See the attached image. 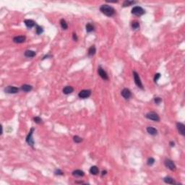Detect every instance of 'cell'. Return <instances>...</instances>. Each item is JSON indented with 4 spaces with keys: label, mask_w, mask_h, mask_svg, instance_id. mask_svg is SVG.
I'll return each instance as SVG.
<instances>
[{
    "label": "cell",
    "mask_w": 185,
    "mask_h": 185,
    "mask_svg": "<svg viewBox=\"0 0 185 185\" xmlns=\"http://www.w3.org/2000/svg\"><path fill=\"white\" fill-rule=\"evenodd\" d=\"M160 78H161V74H160V73H157V74H156V75H155V77H154V82H157Z\"/></svg>",
    "instance_id": "1f68e13d"
},
{
    "label": "cell",
    "mask_w": 185,
    "mask_h": 185,
    "mask_svg": "<svg viewBox=\"0 0 185 185\" xmlns=\"http://www.w3.org/2000/svg\"><path fill=\"white\" fill-rule=\"evenodd\" d=\"M63 93L65 95H69L74 91V88L72 86H66L63 88Z\"/></svg>",
    "instance_id": "e0dca14e"
},
{
    "label": "cell",
    "mask_w": 185,
    "mask_h": 185,
    "mask_svg": "<svg viewBox=\"0 0 185 185\" xmlns=\"http://www.w3.org/2000/svg\"><path fill=\"white\" fill-rule=\"evenodd\" d=\"M164 182L166 184H169V185H175L174 182V179L170 176H166L164 179Z\"/></svg>",
    "instance_id": "7402d4cb"
},
{
    "label": "cell",
    "mask_w": 185,
    "mask_h": 185,
    "mask_svg": "<svg viewBox=\"0 0 185 185\" xmlns=\"http://www.w3.org/2000/svg\"><path fill=\"white\" fill-rule=\"evenodd\" d=\"M26 40V37L24 36H15L13 38V42L15 43H24Z\"/></svg>",
    "instance_id": "7c38bea8"
},
{
    "label": "cell",
    "mask_w": 185,
    "mask_h": 185,
    "mask_svg": "<svg viewBox=\"0 0 185 185\" xmlns=\"http://www.w3.org/2000/svg\"><path fill=\"white\" fill-rule=\"evenodd\" d=\"M101 174H101L102 176H104V175H106V174H107V171H106V170H104V171H102V173H101Z\"/></svg>",
    "instance_id": "e575fe53"
},
{
    "label": "cell",
    "mask_w": 185,
    "mask_h": 185,
    "mask_svg": "<svg viewBox=\"0 0 185 185\" xmlns=\"http://www.w3.org/2000/svg\"><path fill=\"white\" fill-rule=\"evenodd\" d=\"M19 88L15 86H7L4 89V91L6 93L9 94H15L19 92Z\"/></svg>",
    "instance_id": "52a82bcc"
},
{
    "label": "cell",
    "mask_w": 185,
    "mask_h": 185,
    "mask_svg": "<svg viewBox=\"0 0 185 185\" xmlns=\"http://www.w3.org/2000/svg\"><path fill=\"white\" fill-rule=\"evenodd\" d=\"M84 175H85V173L82 170H75L72 172V176L75 177H82Z\"/></svg>",
    "instance_id": "d6986e66"
},
{
    "label": "cell",
    "mask_w": 185,
    "mask_h": 185,
    "mask_svg": "<svg viewBox=\"0 0 185 185\" xmlns=\"http://www.w3.org/2000/svg\"><path fill=\"white\" fill-rule=\"evenodd\" d=\"M155 163V159L153 158H149L147 161V164L149 166H151L154 164Z\"/></svg>",
    "instance_id": "83f0119b"
},
{
    "label": "cell",
    "mask_w": 185,
    "mask_h": 185,
    "mask_svg": "<svg viewBox=\"0 0 185 185\" xmlns=\"http://www.w3.org/2000/svg\"><path fill=\"white\" fill-rule=\"evenodd\" d=\"M145 117L147 119H150V120H152V121H154V122H159L160 121V117L158 116V114H156V112H148L145 114Z\"/></svg>",
    "instance_id": "3957f363"
},
{
    "label": "cell",
    "mask_w": 185,
    "mask_h": 185,
    "mask_svg": "<svg viewBox=\"0 0 185 185\" xmlns=\"http://www.w3.org/2000/svg\"><path fill=\"white\" fill-rule=\"evenodd\" d=\"M33 121L36 124L42 123V119H41V117H34V118H33Z\"/></svg>",
    "instance_id": "f546056e"
},
{
    "label": "cell",
    "mask_w": 185,
    "mask_h": 185,
    "mask_svg": "<svg viewBox=\"0 0 185 185\" xmlns=\"http://www.w3.org/2000/svg\"><path fill=\"white\" fill-rule=\"evenodd\" d=\"M24 23H25V26L28 28H33L36 25V22L33 20H25L24 21Z\"/></svg>",
    "instance_id": "2e32d148"
},
{
    "label": "cell",
    "mask_w": 185,
    "mask_h": 185,
    "mask_svg": "<svg viewBox=\"0 0 185 185\" xmlns=\"http://www.w3.org/2000/svg\"><path fill=\"white\" fill-rule=\"evenodd\" d=\"M164 165L166 168H168V169H170L172 171H174L176 170V166L175 164L174 163L173 161L170 160V159H166L164 161Z\"/></svg>",
    "instance_id": "8992f818"
},
{
    "label": "cell",
    "mask_w": 185,
    "mask_h": 185,
    "mask_svg": "<svg viewBox=\"0 0 185 185\" xmlns=\"http://www.w3.org/2000/svg\"><path fill=\"white\" fill-rule=\"evenodd\" d=\"M100 11L103 13V15H105L107 17H112L116 12L115 9L113 7L108 5V4L101 5L100 7Z\"/></svg>",
    "instance_id": "6da1fadb"
},
{
    "label": "cell",
    "mask_w": 185,
    "mask_h": 185,
    "mask_svg": "<svg viewBox=\"0 0 185 185\" xmlns=\"http://www.w3.org/2000/svg\"><path fill=\"white\" fill-rule=\"evenodd\" d=\"M98 73L99 76L103 79V80H108V76L106 73V72L101 67V66H99L98 68Z\"/></svg>",
    "instance_id": "9c48e42d"
},
{
    "label": "cell",
    "mask_w": 185,
    "mask_h": 185,
    "mask_svg": "<svg viewBox=\"0 0 185 185\" xmlns=\"http://www.w3.org/2000/svg\"><path fill=\"white\" fill-rule=\"evenodd\" d=\"M72 39H73V40L75 41H78V36H77V34H76L75 33H72Z\"/></svg>",
    "instance_id": "d6a6232c"
},
{
    "label": "cell",
    "mask_w": 185,
    "mask_h": 185,
    "mask_svg": "<svg viewBox=\"0 0 185 185\" xmlns=\"http://www.w3.org/2000/svg\"><path fill=\"white\" fill-rule=\"evenodd\" d=\"M96 46L94 45L91 46L89 49H88V57H93L95 54H96Z\"/></svg>",
    "instance_id": "9a60e30c"
},
{
    "label": "cell",
    "mask_w": 185,
    "mask_h": 185,
    "mask_svg": "<svg viewBox=\"0 0 185 185\" xmlns=\"http://www.w3.org/2000/svg\"><path fill=\"white\" fill-rule=\"evenodd\" d=\"M54 174L55 175H59V176H62L64 175V173L62 171V170L59 169V168H57L54 171Z\"/></svg>",
    "instance_id": "4dcf8cb0"
},
{
    "label": "cell",
    "mask_w": 185,
    "mask_h": 185,
    "mask_svg": "<svg viewBox=\"0 0 185 185\" xmlns=\"http://www.w3.org/2000/svg\"><path fill=\"white\" fill-rule=\"evenodd\" d=\"M60 25L63 30H67L68 28V25L64 19H61L60 20Z\"/></svg>",
    "instance_id": "d4e9b609"
},
{
    "label": "cell",
    "mask_w": 185,
    "mask_h": 185,
    "mask_svg": "<svg viewBox=\"0 0 185 185\" xmlns=\"http://www.w3.org/2000/svg\"><path fill=\"white\" fill-rule=\"evenodd\" d=\"M48 57H51V55H46V56H45V57L43 58V59H46V58H48Z\"/></svg>",
    "instance_id": "d590c367"
},
{
    "label": "cell",
    "mask_w": 185,
    "mask_h": 185,
    "mask_svg": "<svg viewBox=\"0 0 185 185\" xmlns=\"http://www.w3.org/2000/svg\"><path fill=\"white\" fill-rule=\"evenodd\" d=\"M137 1H129V0H126L123 2V4H122V7H129V6H132L135 4H137Z\"/></svg>",
    "instance_id": "44dd1931"
},
{
    "label": "cell",
    "mask_w": 185,
    "mask_h": 185,
    "mask_svg": "<svg viewBox=\"0 0 185 185\" xmlns=\"http://www.w3.org/2000/svg\"><path fill=\"white\" fill-rule=\"evenodd\" d=\"M176 128H177L179 134H181L182 136H185V125L184 124L182 123V122H177Z\"/></svg>",
    "instance_id": "8fae6325"
},
{
    "label": "cell",
    "mask_w": 185,
    "mask_h": 185,
    "mask_svg": "<svg viewBox=\"0 0 185 185\" xmlns=\"http://www.w3.org/2000/svg\"><path fill=\"white\" fill-rule=\"evenodd\" d=\"M90 173L93 175H97L99 173V169L96 166H93L90 168Z\"/></svg>",
    "instance_id": "ffe728a7"
},
{
    "label": "cell",
    "mask_w": 185,
    "mask_h": 185,
    "mask_svg": "<svg viewBox=\"0 0 185 185\" xmlns=\"http://www.w3.org/2000/svg\"><path fill=\"white\" fill-rule=\"evenodd\" d=\"M121 95L124 99L128 100L132 97V92L128 88H124L121 92Z\"/></svg>",
    "instance_id": "30bf717a"
},
{
    "label": "cell",
    "mask_w": 185,
    "mask_h": 185,
    "mask_svg": "<svg viewBox=\"0 0 185 185\" xmlns=\"http://www.w3.org/2000/svg\"><path fill=\"white\" fill-rule=\"evenodd\" d=\"M21 90H22L25 93H28L30 91H31L33 90V87L30 85H28V84H24L21 86L20 88Z\"/></svg>",
    "instance_id": "5bb4252c"
},
{
    "label": "cell",
    "mask_w": 185,
    "mask_h": 185,
    "mask_svg": "<svg viewBox=\"0 0 185 185\" xmlns=\"http://www.w3.org/2000/svg\"><path fill=\"white\" fill-rule=\"evenodd\" d=\"M91 95V90H82L79 93H78V97L80 98L85 99V98H88Z\"/></svg>",
    "instance_id": "ba28073f"
},
{
    "label": "cell",
    "mask_w": 185,
    "mask_h": 185,
    "mask_svg": "<svg viewBox=\"0 0 185 185\" xmlns=\"http://www.w3.org/2000/svg\"><path fill=\"white\" fill-rule=\"evenodd\" d=\"M162 102V98L160 97H156L154 98V103L157 105H159L160 103Z\"/></svg>",
    "instance_id": "f1b7e54d"
},
{
    "label": "cell",
    "mask_w": 185,
    "mask_h": 185,
    "mask_svg": "<svg viewBox=\"0 0 185 185\" xmlns=\"http://www.w3.org/2000/svg\"><path fill=\"white\" fill-rule=\"evenodd\" d=\"M169 145H170L171 147H174V146H175V143H174V141H171V142L169 143Z\"/></svg>",
    "instance_id": "836d02e7"
},
{
    "label": "cell",
    "mask_w": 185,
    "mask_h": 185,
    "mask_svg": "<svg viewBox=\"0 0 185 185\" xmlns=\"http://www.w3.org/2000/svg\"><path fill=\"white\" fill-rule=\"evenodd\" d=\"M146 130H147V133L152 136H156L158 134V130L153 127H147Z\"/></svg>",
    "instance_id": "4fadbf2b"
},
{
    "label": "cell",
    "mask_w": 185,
    "mask_h": 185,
    "mask_svg": "<svg viewBox=\"0 0 185 185\" xmlns=\"http://www.w3.org/2000/svg\"><path fill=\"white\" fill-rule=\"evenodd\" d=\"M133 78H134V80H135V85L140 89L143 90V85L142 83V81L140 80V78L138 75V73L135 71H133Z\"/></svg>",
    "instance_id": "277c9868"
},
{
    "label": "cell",
    "mask_w": 185,
    "mask_h": 185,
    "mask_svg": "<svg viewBox=\"0 0 185 185\" xmlns=\"http://www.w3.org/2000/svg\"><path fill=\"white\" fill-rule=\"evenodd\" d=\"M43 28L41 27V26H39V25H36V34H37V35H41V34L43 33Z\"/></svg>",
    "instance_id": "4316f807"
},
{
    "label": "cell",
    "mask_w": 185,
    "mask_h": 185,
    "mask_svg": "<svg viewBox=\"0 0 185 185\" xmlns=\"http://www.w3.org/2000/svg\"><path fill=\"white\" fill-rule=\"evenodd\" d=\"M131 26L133 30H137L140 28V22L138 21H133L131 23Z\"/></svg>",
    "instance_id": "cb8c5ba5"
},
{
    "label": "cell",
    "mask_w": 185,
    "mask_h": 185,
    "mask_svg": "<svg viewBox=\"0 0 185 185\" xmlns=\"http://www.w3.org/2000/svg\"><path fill=\"white\" fill-rule=\"evenodd\" d=\"M24 55H25V57H26L28 58H33L36 55V53L33 51H31V50H27L25 51Z\"/></svg>",
    "instance_id": "ac0fdd59"
},
{
    "label": "cell",
    "mask_w": 185,
    "mask_h": 185,
    "mask_svg": "<svg viewBox=\"0 0 185 185\" xmlns=\"http://www.w3.org/2000/svg\"><path fill=\"white\" fill-rule=\"evenodd\" d=\"M131 12H132V15H135V16H137V17H140V16H142V15H144L145 13V10L141 7L136 6V7H134L132 9Z\"/></svg>",
    "instance_id": "7a4b0ae2"
},
{
    "label": "cell",
    "mask_w": 185,
    "mask_h": 185,
    "mask_svg": "<svg viewBox=\"0 0 185 185\" xmlns=\"http://www.w3.org/2000/svg\"><path fill=\"white\" fill-rule=\"evenodd\" d=\"M85 29L88 33H90L95 30V28H94L93 25H92L91 23H87V25H85Z\"/></svg>",
    "instance_id": "603a6c76"
},
{
    "label": "cell",
    "mask_w": 185,
    "mask_h": 185,
    "mask_svg": "<svg viewBox=\"0 0 185 185\" xmlns=\"http://www.w3.org/2000/svg\"><path fill=\"white\" fill-rule=\"evenodd\" d=\"M82 140H83V139L82 137H80L78 135H75V136L73 137V141L75 143H80L81 142H82Z\"/></svg>",
    "instance_id": "484cf974"
},
{
    "label": "cell",
    "mask_w": 185,
    "mask_h": 185,
    "mask_svg": "<svg viewBox=\"0 0 185 185\" xmlns=\"http://www.w3.org/2000/svg\"><path fill=\"white\" fill-rule=\"evenodd\" d=\"M34 130H35V129L33 128V127H32L31 129H30V132H29V133H28V136H27V137H26V143H28V144L30 146H31L33 148V146H34V140H33V132H34Z\"/></svg>",
    "instance_id": "5b68a950"
}]
</instances>
